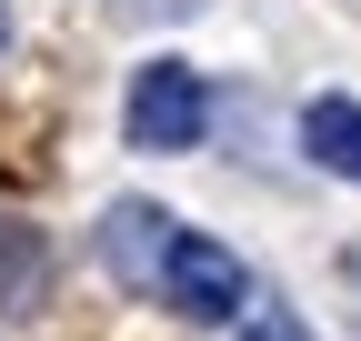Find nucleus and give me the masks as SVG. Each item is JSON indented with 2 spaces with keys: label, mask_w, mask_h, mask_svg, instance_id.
<instances>
[{
  "label": "nucleus",
  "mask_w": 361,
  "mask_h": 341,
  "mask_svg": "<svg viewBox=\"0 0 361 341\" xmlns=\"http://www.w3.org/2000/svg\"><path fill=\"white\" fill-rule=\"evenodd\" d=\"M241 341H311V331H301V321H291V311H261V321H251V331H241Z\"/></svg>",
  "instance_id": "39448f33"
},
{
  "label": "nucleus",
  "mask_w": 361,
  "mask_h": 341,
  "mask_svg": "<svg viewBox=\"0 0 361 341\" xmlns=\"http://www.w3.org/2000/svg\"><path fill=\"white\" fill-rule=\"evenodd\" d=\"M211 131V80L191 61H141L121 91V141L130 151H191Z\"/></svg>",
  "instance_id": "f257e3e1"
},
{
  "label": "nucleus",
  "mask_w": 361,
  "mask_h": 341,
  "mask_svg": "<svg viewBox=\"0 0 361 341\" xmlns=\"http://www.w3.org/2000/svg\"><path fill=\"white\" fill-rule=\"evenodd\" d=\"M0 40H11V20H0Z\"/></svg>",
  "instance_id": "423d86ee"
},
{
  "label": "nucleus",
  "mask_w": 361,
  "mask_h": 341,
  "mask_svg": "<svg viewBox=\"0 0 361 341\" xmlns=\"http://www.w3.org/2000/svg\"><path fill=\"white\" fill-rule=\"evenodd\" d=\"M101 261H111V281H130V291H151V302H161V261H171V211H151V201H121L111 221H101Z\"/></svg>",
  "instance_id": "7ed1b4c3"
},
{
  "label": "nucleus",
  "mask_w": 361,
  "mask_h": 341,
  "mask_svg": "<svg viewBox=\"0 0 361 341\" xmlns=\"http://www.w3.org/2000/svg\"><path fill=\"white\" fill-rule=\"evenodd\" d=\"M161 302H171V311H191V321H241V311H251V271H241V251H231V241H211V231H171Z\"/></svg>",
  "instance_id": "f03ea898"
},
{
  "label": "nucleus",
  "mask_w": 361,
  "mask_h": 341,
  "mask_svg": "<svg viewBox=\"0 0 361 341\" xmlns=\"http://www.w3.org/2000/svg\"><path fill=\"white\" fill-rule=\"evenodd\" d=\"M301 151L322 161V170H341V181H361V101H311L301 111Z\"/></svg>",
  "instance_id": "20e7f679"
}]
</instances>
